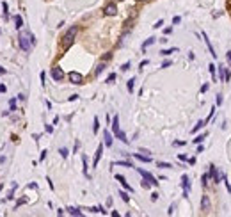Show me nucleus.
Instances as JSON below:
<instances>
[{
	"mask_svg": "<svg viewBox=\"0 0 231 217\" xmlns=\"http://www.w3.org/2000/svg\"><path fill=\"white\" fill-rule=\"evenodd\" d=\"M18 45L23 52H30L32 46H36V38L28 32H20V38H18Z\"/></svg>",
	"mask_w": 231,
	"mask_h": 217,
	"instance_id": "1",
	"label": "nucleus"
},
{
	"mask_svg": "<svg viewBox=\"0 0 231 217\" xmlns=\"http://www.w3.org/2000/svg\"><path fill=\"white\" fill-rule=\"evenodd\" d=\"M77 34H78V27H77V25H73L71 28H68V32L64 34V38H62V46H64V48H69V46L75 43Z\"/></svg>",
	"mask_w": 231,
	"mask_h": 217,
	"instance_id": "2",
	"label": "nucleus"
},
{
	"mask_svg": "<svg viewBox=\"0 0 231 217\" xmlns=\"http://www.w3.org/2000/svg\"><path fill=\"white\" fill-rule=\"evenodd\" d=\"M50 75H52V78H54L55 82H61L62 78H64V71H62V68H59V66H54V68H52Z\"/></svg>",
	"mask_w": 231,
	"mask_h": 217,
	"instance_id": "3",
	"label": "nucleus"
},
{
	"mask_svg": "<svg viewBox=\"0 0 231 217\" xmlns=\"http://www.w3.org/2000/svg\"><path fill=\"white\" fill-rule=\"evenodd\" d=\"M137 171H139V174H141V176H142L144 180H148V182H149V183H151V185H155V187L158 185V182H157V178H155V176H153V174H151V173L144 171V169H139V167H137Z\"/></svg>",
	"mask_w": 231,
	"mask_h": 217,
	"instance_id": "4",
	"label": "nucleus"
},
{
	"mask_svg": "<svg viewBox=\"0 0 231 217\" xmlns=\"http://www.w3.org/2000/svg\"><path fill=\"white\" fill-rule=\"evenodd\" d=\"M68 78H69V82L75 84V85H80V84H84V77L80 75V73H77V71H71L69 75H68Z\"/></svg>",
	"mask_w": 231,
	"mask_h": 217,
	"instance_id": "5",
	"label": "nucleus"
},
{
	"mask_svg": "<svg viewBox=\"0 0 231 217\" xmlns=\"http://www.w3.org/2000/svg\"><path fill=\"white\" fill-rule=\"evenodd\" d=\"M103 13H105V16H116V14H117V6H116L114 2H110V4L105 6Z\"/></svg>",
	"mask_w": 231,
	"mask_h": 217,
	"instance_id": "6",
	"label": "nucleus"
},
{
	"mask_svg": "<svg viewBox=\"0 0 231 217\" xmlns=\"http://www.w3.org/2000/svg\"><path fill=\"white\" fill-rule=\"evenodd\" d=\"M210 208H212V201H210V196L204 194L203 198H201V210H203L204 214H208Z\"/></svg>",
	"mask_w": 231,
	"mask_h": 217,
	"instance_id": "7",
	"label": "nucleus"
},
{
	"mask_svg": "<svg viewBox=\"0 0 231 217\" xmlns=\"http://www.w3.org/2000/svg\"><path fill=\"white\" fill-rule=\"evenodd\" d=\"M182 185H183V198H188V189H190V180L187 174L182 176Z\"/></svg>",
	"mask_w": 231,
	"mask_h": 217,
	"instance_id": "8",
	"label": "nucleus"
},
{
	"mask_svg": "<svg viewBox=\"0 0 231 217\" xmlns=\"http://www.w3.org/2000/svg\"><path fill=\"white\" fill-rule=\"evenodd\" d=\"M208 176H210L212 180H213L215 183H219V182H222V180H220V176H219V173H217V167H215V166H210Z\"/></svg>",
	"mask_w": 231,
	"mask_h": 217,
	"instance_id": "9",
	"label": "nucleus"
},
{
	"mask_svg": "<svg viewBox=\"0 0 231 217\" xmlns=\"http://www.w3.org/2000/svg\"><path fill=\"white\" fill-rule=\"evenodd\" d=\"M116 180H117V182H119V183H121L123 187H125V189L128 190V192H133V187H132V185H128L126 178H125L123 174H116Z\"/></svg>",
	"mask_w": 231,
	"mask_h": 217,
	"instance_id": "10",
	"label": "nucleus"
},
{
	"mask_svg": "<svg viewBox=\"0 0 231 217\" xmlns=\"http://www.w3.org/2000/svg\"><path fill=\"white\" fill-rule=\"evenodd\" d=\"M101 153H103V144H100L98 150H96V153H94V160H93V166H94V167L98 166L100 158H101Z\"/></svg>",
	"mask_w": 231,
	"mask_h": 217,
	"instance_id": "11",
	"label": "nucleus"
},
{
	"mask_svg": "<svg viewBox=\"0 0 231 217\" xmlns=\"http://www.w3.org/2000/svg\"><path fill=\"white\" fill-rule=\"evenodd\" d=\"M103 141H105V146H107V148H110V146H112V142H114L112 134H110L109 130H105V132H103Z\"/></svg>",
	"mask_w": 231,
	"mask_h": 217,
	"instance_id": "12",
	"label": "nucleus"
},
{
	"mask_svg": "<svg viewBox=\"0 0 231 217\" xmlns=\"http://www.w3.org/2000/svg\"><path fill=\"white\" fill-rule=\"evenodd\" d=\"M203 39H204V43H206V46H208V50H210V54H212V57H217V54H215V48L212 46V43H210V39H208V36L203 32Z\"/></svg>",
	"mask_w": 231,
	"mask_h": 217,
	"instance_id": "13",
	"label": "nucleus"
},
{
	"mask_svg": "<svg viewBox=\"0 0 231 217\" xmlns=\"http://www.w3.org/2000/svg\"><path fill=\"white\" fill-rule=\"evenodd\" d=\"M116 137H117V139L121 141V142H125V144H128V139H126V135H125V132H123L121 128H119V130H117V132H116Z\"/></svg>",
	"mask_w": 231,
	"mask_h": 217,
	"instance_id": "14",
	"label": "nucleus"
},
{
	"mask_svg": "<svg viewBox=\"0 0 231 217\" xmlns=\"http://www.w3.org/2000/svg\"><path fill=\"white\" fill-rule=\"evenodd\" d=\"M133 157L141 162H151V157L149 155H141V153H133Z\"/></svg>",
	"mask_w": 231,
	"mask_h": 217,
	"instance_id": "15",
	"label": "nucleus"
},
{
	"mask_svg": "<svg viewBox=\"0 0 231 217\" xmlns=\"http://www.w3.org/2000/svg\"><path fill=\"white\" fill-rule=\"evenodd\" d=\"M155 41H157V38H148V39H146V41L142 43V52H146V48H148V46H151Z\"/></svg>",
	"mask_w": 231,
	"mask_h": 217,
	"instance_id": "16",
	"label": "nucleus"
},
{
	"mask_svg": "<svg viewBox=\"0 0 231 217\" xmlns=\"http://www.w3.org/2000/svg\"><path fill=\"white\" fill-rule=\"evenodd\" d=\"M68 214H69V215H77V217L82 215V212L78 210V208H75V206H68Z\"/></svg>",
	"mask_w": 231,
	"mask_h": 217,
	"instance_id": "17",
	"label": "nucleus"
},
{
	"mask_svg": "<svg viewBox=\"0 0 231 217\" xmlns=\"http://www.w3.org/2000/svg\"><path fill=\"white\" fill-rule=\"evenodd\" d=\"M105 62H100L98 66H96V70H94V75H96V77H100V75H101V73H103V70H105Z\"/></svg>",
	"mask_w": 231,
	"mask_h": 217,
	"instance_id": "18",
	"label": "nucleus"
},
{
	"mask_svg": "<svg viewBox=\"0 0 231 217\" xmlns=\"http://www.w3.org/2000/svg\"><path fill=\"white\" fill-rule=\"evenodd\" d=\"M204 125H206V119H201V121H198V123H196V127L192 128V134H196L198 130H201V128H203Z\"/></svg>",
	"mask_w": 231,
	"mask_h": 217,
	"instance_id": "19",
	"label": "nucleus"
},
{
	"mask_svg": "<svg viewBox=\"0 0 231 217\" xmlns=\"http://www.w3.org/2000/svg\"><path fill=\"white\" fill-rule=\"evenodd\" d=\"M112 130H114V134L119 130V117L114 116V119H112Z\"/></svg>",
	"mask_w": 231,
	"mask_h": 217,
	"instance_id": "20",
	"label": "nucleus"
},
{
	"mask_svg": "<svg viewBox=\"0 0 231 217\" xmlns=\"http://www.w3.org/2000/svg\"><path fill=\"white\" fill-rule=\"evenodd\" d=\"M14 23H16V28L20 30V28L23 27V18L20 16V14H18V16H14Z\"/></svg>",
	"mask_w": 231,
	"mask_h": 217,
	"instance_id": "21",
	"label": "nucleus"
},
{
	"mask_svg": "<svg viewBox=\"0 0 231 217\" xmlns=\"http://www.w3.org/2000/svg\"><path fill=\"white\" fill-rule=\"evenodd\" d=\"M174 52H178V48H167V50H162V52H160V55L167 57V55H171V54H174Z\"/></svg>",
	"mask_w": 231,
	"mask_h": 217,
	"instance_id": "22",
	"label": "nucleus"
},
{
	"mask_svg": "<svg viewBox=\"0 0 231 217\" xmlns=\"http://www.w3.org/2000/svg\"><path fill=\"white\" fill-rule=\"evenodd\" d=\"M126 85H128V93H133V87H135V77H133V78H130Z\"/></svg>",
	"mask_w": 231,
	"mask_h": 217,
	"instance_id": "23",
	"label": "nucleus"
},
{
	"mask_svg": "<svg viewBox=\"0 0 231 217\" xmlns=\"http://www.w3.org/2000/svg\"><path fill=\"white\" fill-rule=\"evenodd\" d=\"M204 139H206V134H201V135H198V137L194 139V144H201V142H203Z\"/></svg>",
	"mask_w": 231,
	"mask_h": 217,
	"instance_id": "24",
	"label": "nucleus"
},
{
	"mask_svg": "<svg viewBox=\"0 0 231 217\" xmlns=\"http://www.w3.org/2000/svg\"><path fill=\"white\" fill-rule=\"evenodd\" d=\"M114 164H117V166H125V167H133L132 162H128V160H119V162H114Z\"/></svg>",
	"mask_w": 231,
	"mask_h": 217,
	"instance_id": "25",
	"label": "nucleus"
},
{
	"mask_svg": "<svg viewBox=\"0 0 231 217\" xmlns=\"http://www.w3.org/2000/svg\"><path fill=\"white\" fill-rule=\"evenodd\" d=\"M208 180H210L208 173H206V174H203V178H201V185H203V187H208Z\"/></svg>",
	"mask_w": 231,
	"mask_h": 217,
	"instance_id": "26",
	"label": "nucleus"
},
{
	"mask_svg": "<svg viewBox=\"0 0 231 217\" xmlns=\"http://www.w3.org/2000/svg\"><path fill=\"white\" fill-rule=\"evenodd\" d=\"M100 130V121H98V117H94V121H93V132L96 134Z\"/></svg>",
	"mask_w": 231,
	"mask_h": 217,
	"instance_id": "27",
	"label": "nucleus"
},
{
	"mask_svg": "<svg viewBox=\"0 0 231 217\" xmlns=\"http://www.w3.org/2000/svg\"><path fill=\"white\" fill-rule=\"evenodd\" d=\"M2 9H4V18H9V6H7L6 2H4V4H2Z\"/></svg>",
	"mask_w": 231,
	"mask_h": 217,
	"instance_id": "28",
	"label": "nucleus"
},
{
	"mask_svg": "<svg viewBox=\"0 0 231 217\" xmlns=\"http://www.w3.org/2000/svg\"><path fill=\"white\" fill-rule=\"evenodd\" d=\"M119 196H121V199L125 201V203H128V201H130V196H128L125 190H119Z\"/></svg>",
	"mask_w": 231,
	"mask_h": 217,
	"instance_id": "29",
	"label": "nucleus"
},
{
	"mask_svg": "<svg viewBox=\"0 0 231 217\" xmlns=\"http://www.w3.org/2000/svg\"><path fill=\"white\" fill-rule=\"evenodd\" d=\"M157 166H158L160 169H169V167H172V166H171V164H169V162H158Z\"/></svg>",
	"mask_w": 231,
	"mask_h": 217,
	"instance_id": "30",
	"label": "nucleus"
},
{
	"mask_svg": "<svg viewBox=\"0 0 231 217\" xmlns=\"http://www.w3.org/2000/svg\"><path fill=\"white\" fill-rule=\"evenodd\" d=\"M215 68H217V66H215V64H210V66H208L210 73H212V77H213V82H215V80H217V77H215Z\"/></svg>",
	"mask_w": 231,
	"mask_h": 217,
	"instance_id": "31",
	"label": "nucleus"
},
{
	"mask_svg": "<svg viewBox=\"0 0 231 217\" xmlns=\"http://www.w3.org/2000/svg\"><path fill=\"white\" fill-rule=\"evenodd\" d=\"M59 153H61L62 158H68V155H69V151H68L66 148H61V150H59Z\"/></svg>",
	"mask_w": 231,
	"mask_h": 217,
	"instance_id": "32",
	"label": "nucleus"
},
{
	"mask_svg": "<svg viewBox=\"0 0 231 217\" xmlns=\"http://www.w3.org/2000/svg\"><path fill=\"white\" fill-rule=\"evenodd\" d=\"M9 107H11V111H16V98H11V100H9Z\"/></svg>",
	"mask_w": 231,
	"mask_h": 217,
	"instance_id": "33",
	"label": "nucleus"
},
{
	"mask_svg": "<svg viewBox=\"0 0 231 217\" xmlns=\"http://www.w3.org/2000/svg\"><path fill=\"white\" fill-rule=\"evenodd\" d=\"M114 80H116V73H110L109 77H107V82H109V84H112Z\"/></svg>",
	"mask_w": 231,
	"mask_h": 217,
	"instance_id": "34",
	"label": "nucleus"
},
{
	"mask_svg": "<svg viewBox=\"0 0 231 217\" xmlns=\"http://www.w3.org/2000/svg\"><path fill=\"white\" fill-rule=\"evenodd\" d=\"M215 105L220 107L222 105V95H217V100H215Z\"/></svg>",
	"mask_w": 231,
	"mask_h": 217,
	"instance_id": "35",
	"label": "nucleus"
},
{
	"mask_svg": "<svg viewBox=\"0 0 231 217\" xmlns=\"http://www.w3.org/2000/svg\"><path fill=\"white\" fill-rule=\"evenodd\" d=\"M128 70H130V62H125L121 66V71H128Z\"/></svg>",
	"mask_w": 231,
	"mask_h": 217,
	"instance_id": "36",
	"label": "nucleus"
},
{
	"mask_svg": "<svg viewBox=\"0 0 231 217\" xmlns=\"http://www.w3.org/2000/svg\"><path fill=\"white\" fill-rule=\"evenodd\" d=\"M162 25H164V20H158V22L155 23L153 27H155V28H160V27H162Z\"/></svg>",
	"mask_w": 231,
	"mask_h": 217,
	"instance_id": "37",
	"label": "nucleus"
},
{
	"mask_svg": "<svg viewBox=\"0 0 231 217\" xmlns=\"http://www.w3.org/2000/svg\"><path fill=\"white\" fill-rule=\"evenodd\" d=\"M208 84H203V85H201V93H206V91H208Z\"/></svg>",
	"mask_w": 231,
	"mask_h": 217,
	"instance_id": "38",
	"label": "nucleus"
},
{
	"mask_svg": "<svg viewBox=\"0 0 231 217\" xmlns=\"http://www.w3.org/2000/svg\"><path fill=\"white\" fill-rule=\"evenodd\" d=\"M44 130H46L48 134H52V132H54V127H52V125H46V127H44Z\"/></svg>",
	"mask_w": 231,
	"mask_h": 217,
	"instance_id": "39",
	"label": "nucleus"
},
{
	"mask_svg": "<svg viewBox=\"0 0 231 217\" xmlns=\"http://www.w3.org/2000/svg\"><path fill=\"white\" fill-rule=\"evenodd\" d=\"M180 22H182V18H180V16H174V18H172V23H174V25H178Z\"/></svg>",
	"mask_w": 231,
	"mask_h": 217,
	"instance_id": "40",
	"label": "nucleus"
},
{
	"mask_svg": "<svg viewBox=\"0 0 231 217\" xmlns=\"http://www.w3.org/2000/svg\"><path fill=\"white\" fill-rule=\"evenodd\" d=\"M171 32H172V27H167V28H164V34H165V36H169Z\"/></svg>",
	"mask_w": 231,
	"mask_h": 217,
	"instance_id": "41",
	"label": "nucleus"
},
{
	"mask_svg": "<svg viewBox=\"0 0 231 217\" xmlns=\"http://www.w3.org/2000/svg\"><path fill=\"white\" fill-rule=\"evenodd\" d=\"M172 144H174V146H185V142H183V141H174Z\"/></svg>",
	"mask_w": 231,
	"mask_h": 217,
	"instance_id": "42",
	"label": "nucleus"
},
{
	"mask_svg": "<svg viewBox=\"0 0 231 217\" xmlns=\"http://www.w3.org/2000/svg\"><path fill=\"white\" fill-rule=\"evenodd\" d=\"M178 158H180V160H182V162L188 160V158H187V157H185V155H183V153H180V155H178Z\"/></svg>",
	"mask_w": 231,
	"mask_h": 217,
	"instance_id": "43",
	"label": "nucleus"
},
{
	"mask_svg": "<svg viewBox=\"0 0 231 217\" xmlns=\"http://www.w3.org/2000/svg\"><path fill=\"white\" fill-rule=\"evenodd\" d=\"M158 199V194H157V192H153V194H151V201H157Z\"/></svg>",
	"mask_w": 231,
	"mask_h": 217,
	"instance_id": "44",
	"label": "nucleus"
},
{
	"mask_svg": "<svg viewBox=\"0 0 231 217\" xmlns=\"http://www.w3.org/2000/svg\"><path fill=\"white\" fill-rule=\"evenodd\" d=\"M171 64H172V62H171V61H165V62H164V64H162V68H169V66H171Z\"/></svg>",
	"mask_w": 231,
	"mask_h": 217,
	"instance_id": "45",
	"label": "nucleus"
},
{
	"mask_svg": "<svg viewBox=\"0 0 231 217\" xmlns=\"http://www.w3.org/2000/svg\"><path fill=\"white\" fill-rule=\"evenodd\" d=\"M188 164H190V166H194V164H196V158H194V157H192V158H188Z\"/></svg>",
	"mask_w": 231,
	"mask_h": 217,
	"instance_id": "46",
	"label": "nucleus"
},
{
	"mask_svg": "<svg viewBox=\"0 0 231 217\" xmlns=\"http://www.w3.org/2000/svg\"><path fill=\"white\" fill-rule=\"evenodd\" d=\"M139 151H141V153H146V155H149V150H146V148H141Z\"/></svg>",
	"mask_w": 231,
	"mask_h": 217,
	"instance_id": "47",
	"label": "nucleus"
},
{
	"mask_svg": "<svg viewBox=\"0 0 231 217\" xmlns=\"http://www.w3.org/2000/svg\"><path fill=\"white\" fill-rule=\"evenodd\" d=\"M44 78H46V75H44V71H43L41 73V84H43V85H44Z\"/></svg>",
	"mask_w": 231,
	"mask_h": 217,
	"instance_id": "48",
	"label": "nucleus"
},
{
	"mask_svg": "<svg viewBox=\"0 0 231 217\" xmlns=\"http://www.w3.org/2000/svg\"><path fill=\"white\" fill-rule=\"evenodd\" d=\"M46 153H48V151H41V160H44V158H46Z\"/></svg>",
	"mask_w": 231,
	"mask_h": 217,
	"instance_id": "49",
	"label": "nucleus"
},
{
	"mask_svg": "<svg viewBox=\"0 0 231 217\" xmlns=\"http://www.w3.org/2000/svg\"><path fill=\"white\" fill-rule=\"evenodd\" d=\"M78 98V95H73V96H69V101H75Z\"/></svg>",
	"mask_w": 231,
	"mask_h": 217,
	"instance_id": "50",
	"label": "nucleus"
},
{
	"mask_svg": "<svg viewBox=\"0 0 231 217\" xmlns=\"http://www.w3.org/2000/svg\"><path fill=\"white\" fill-rule=\"evenodd\" d=\"M148 64H149V61H142V62H141V68H144V66H148Z\"/></svg>",
	"mask_w": 231,
	"mask_h": 217,
	"instance_id": "51",
	"label": "nucleus"
},
{
	"mask_svg": "<svg viewBox=\"0 0 231 217\" xmlns=\"http://www.w3.org/2000/svg\"><path fill=\"white\" fill-rule=\"evenodd\" d=\"M6 91H7L6 85H0V93H6Z\"/></svg>",
	"mask_w": 231,
	"mask_h": 217,
	"instance_id": "52",
	"label": "nucleus"
},
{
	"mask_svg": "<svg viewBox=\"0 0 231 217\" xmlns=\"http://www.w3.org/2000/svg\"><path fill=\"white\" fill-rule=\"evenodd\" d=\"M228 61H229V66H231V50L228 52Z\"/></svg>",
	"mask_w": 231,
	"mask_h": 217,
	"instance_id": "53",
	"label": "nucleus"
},
{
	"mask_svg": "<svg viewBox=\"0 0 231 217\" xmlns=\"http://www.w3.org/2000/svg\"><path fill=\"white\" fill-rule=\"evenodd\" d=\"M4 73H6V70H4V68L0 66V75H4Z\"/></svg>",
	"mask_w": 231,
	"mask_h": 217,
	"instance_id": "54",
	"label": "nucleus"
},
{
	"mask_svg": "<svg viewBox=\"0 0 231 217\" xmlns=\"http://www.w3.org/2000/svg\"><path fill=\"white\" fill-rule=\"evenodd\" d=\"M2 189H4V185H0V190H2Z\"/></svg>",
	"mask_w": 231,
	"mask_h": 217,
	"instance_id": "55",
	"label": "nucleus"
},
{
	"mask_svg": "<svg viewBox=\"0 0 231 217\" xmlns=\"http://www.w3.org/2000/svg\"><path fill=\"white\" fill-rule=\"evenodd\" d=\"M137 2H144V0H137Z\"/></svg>",
	"mask_w": 231,
	"mask_h": 217,
	"instance_id": "56",
	"label": "nucleus"
},
{
	"mask_svg": "<svg viewBox=\"0 0 231 217\" xmlns=\"http://www.w3.org/2000/svg\"><path fill=\"white\" fill-rule=\"evenodd\" d=\"M119 2H121V0H119Z\"/></svg>",
	"mask_w": 231,
	"mask_h": 217,
	"instance_id": "57",
	"label": "nucleus"
}]
</instances>
